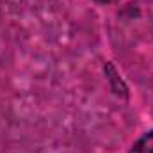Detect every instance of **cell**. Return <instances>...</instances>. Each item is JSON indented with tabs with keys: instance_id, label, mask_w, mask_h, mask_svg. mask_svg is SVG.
I'll return each mask as SVG.
<instances>
[{
	"instance_id": "cell-1",
	"label": "cell",
	"mask_w": 153,
	"mask_h": 153,
	"mask_svg": "<svg viewBox=\"0 0 153 153\" xmlns=\"http://www.w3.org/2000/svg\"><path fill=\"white\" fill-rule=\"evenodd\" d=\"M130 153H153V130L144 132L130 148Z\"/></svg>"
},
{
	"instance_id": "cell-2",
	"label": "cell",
	"mask_w": 153,
	"mask_h": 153,
	"mask_svg": "<svg viewBox=\"0 0 153 153\" xmlns=\"http://www.w3.org/2000/svg\"><path fill=\"white\" fill-rule=\"evenodd\" d=\"M93 2H96V4H100V5H112V4L119 2V0H93Z\"/></svg>"
}]
</instances>
